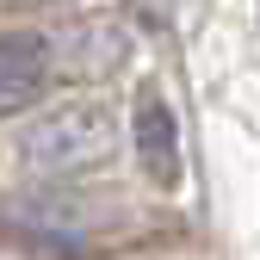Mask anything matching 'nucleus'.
I'll use <instances>...</instances> for the list:
<instances>
[{"label": "nucleus", "mask_w": 260, "mask_h": 260, "mask_svg": "<svg viewBox=\"0 0 260 260\" xmlns=\"http://www.w3.org/2000/svg\"><path fill=\"white\" fill-rule=\"evenodd\" d=\"M13 161L25 180H87L118 161V106L93 87H75L69 100H38L19 124Z\"/></svg>", "instance_id": "obj_1"}, {"label": "nucleus", "mask_w": 260, "mask_h": 260, "mask_svg": "<svg viewBox=\"0 0 260 260\" xmlns=\"http://www.w3.org/2000/svg\"><path fill=\"white\" fill-rule=\"evenodd\" d=\"M50 38V81L56 87H100L130 62V31L118 19H69Z\"/></svg>", "instance_id": "obj_3"}, {"label": "nucleus", "mask_w": 260, "mask_h": 260, "mask_svg": "<svg viewBox=\"0 0 260 260\" xmlns=\"http://www.w3.org/2000/svg\"><path fill=\"white\" fill-rule=\"evenodd\" d=\"M130 149H137V168L149 186L174 192L180 174H186V155H180V118L174 106L161 100V87H143L130 100Z\"/></svg>", "instance_id": "obj_4"}, {"label": "nucleus", "mask_w": 260, "mask_h": 260, "mask_svg": "<svg viewBox=\"0 0 260 260\" xmlns=\"http://www.w3.org/2000/svg\"><path fill=\"white\" fill-rule=\"evenodd\" d=\"M56 81H50V38L44 31H0V118H19L38 100H50Z\"/></svg>", "instance_id": "obj_5"}, {"label": "nucleus", "mask_w": 260, "mask_h": 260, "mask_svg": "<svg viewBox=\"0 0 260 260\" xmlns=\"http://www.w3.org/2000/svg\"><path fill=\"white\" fill-rule=\"evenodd\" d=\"M7 230L50 260H87L106 242V211L93 192H81V180H31L25 192H13Z\"/></svg>", "instance_id": "obj_2"}]
</instances>
